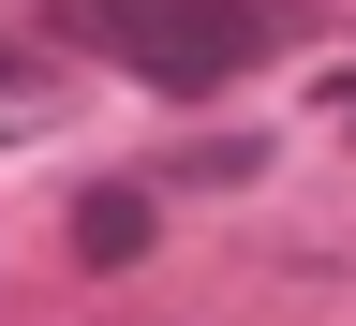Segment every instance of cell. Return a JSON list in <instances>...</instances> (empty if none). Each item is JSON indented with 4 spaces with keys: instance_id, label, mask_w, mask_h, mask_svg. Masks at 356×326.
I'll list each match as a JSON object with an SVG mask.
<instances>
[{
    "instance_id": "7a4b0ae2",
    "label": "cell",
    "mask_w": 356,
    "mask_h": 326,
    "mask_svg": "<svg viewBox=\"0 0 356 326\" xmlns=\"http://www.w3.org/2000/svg\"><path fill=\"white\" fill-rule=\"evenodd\" d=\"M74 252L89 267H134V252H149V193H89L74 208Z\"/></svg>"
},
{
    "instance_id": "6da1fadb",
    "label": "cell",
    "mask_w": 356,
    "mask_h": 326,
    "mask_svg": "<svg viewBox=\"0 0 356 326\" xmlns=\"http://www.w3.org/2000/svg\"><path fill=\"white\" fill-rule=\"evenodd\" d=\"M104 60H134L149 89H222L282 44V0H89L74 15Z\"/></svg>"
}]
</instances>
